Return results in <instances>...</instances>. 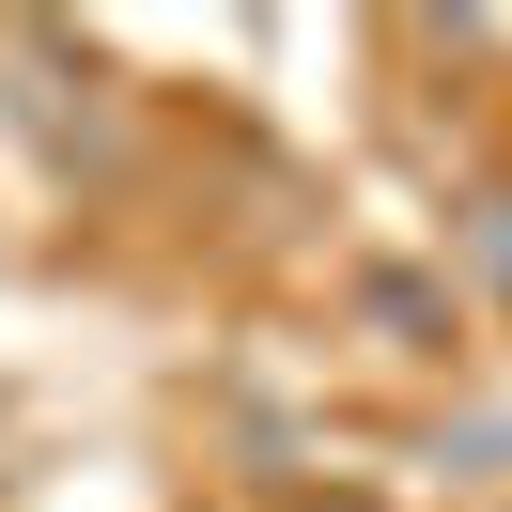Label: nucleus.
<instances>
[{"instance_id":"nucleus-1","label":"nucleus","mask_w":512,"mask_h":512,"mask_svg":"<svg viewBox=\"0 0 512 512\" xmlns=\"http://www.w3.org/2000/svg\"><path fill=\"white\" fill-rule=\"evenodd\" d=\"M466 249H481V280L512 295V187H497V202H466Z\"/></svg>"}]
</instances>
